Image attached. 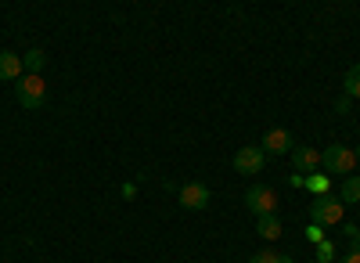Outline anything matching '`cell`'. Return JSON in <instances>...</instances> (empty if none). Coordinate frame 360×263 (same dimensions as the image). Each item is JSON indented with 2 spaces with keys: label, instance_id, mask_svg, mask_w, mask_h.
Here are the masks:
<instances>
[{
  "label": "cell",
  "instance_id": "1",
  "mask_svg": "<svg viewBox=\"0 0 360 263\" xmlns=\"http://www.w3.org/2000/svg\"><path fill=\"white\" fill-rule=\"evenodd\" d=\"M15 98L22 108H40L47 101V83L44 76H33V72H25L18 83H15Z\"/></svg>",
  "mask_w": 360,
  "mask_h": 263
},
{
  "label": "cell",
  "instance_id": "2",
  "mask_svg": "<svg viewBox=\"0 0 360 263\" xmlns=\"http://www.w3.org/2000/svg\"><path fill=\"white\" fill-rule=\"evenodd\" d=\"M353 166H356V155H353V148H346V144H328L324 155H321L324 173H353Z\"/></svg>",
  "mask_w": 360,
  "mask_h": 263
},
{
  "label": "cell",
  "instance_id": "3",
  "mask_svg": "<svg viewBox=\"0 0 360 263\" xmlns=\"http://www.w3.org/2000/svg\"><path fill=\"white\" fill-rule=\"evenodd\" d=\"M342 213L346 206L335 198V195H324V198H314V206H310V220L321 224V227H332V224H342Z\"/></svg>",
  "mask_w": 360,
  "mask_h": 263
},
{
  "label": "cell",
  "instance_id": "4",
  "mask_svg": "<svg viewBox=\"0 0 360 263\" xmlns=\"http://www.w3.org/2000/svg\"><path fill=\"white\" fill-rule=\"evenodd\" d=\"M245 206H249V213H256V217L274 213V210H278V191L266 188V184H256V188L245 191Z\"/></svg>",
  "mask_w": 360,
  "mask_h": 263
},
{
  "label": "cell",
  "instance_id": "5",
  "mask_svg": "<svg viewBox=\"0 0 360 263\" xmlns=\"http://www.w3.org/2000/svg\"><path fill=\"white\" fill-rule=\"evenodd\" d=\"M266 166V155L259 144H249V148H238L234 152V169L242 173V177H252V173H259Z\"/></svg>",
  "mask_w": 360,
  "mask_h": 263
},
{
  "label": "cell",
  "instance_id": "6",
  "mask_svg": "<svg viewBox=\"0 0 360 263\" xmlns=\"http://www.w3.org/2000/svg\"><path fill=\"white\" fill-rule=\"evenodd\" d=\"M176 198H180V206H184V210L198 213V210L209 206V198H213V195H209V188L202 181H191V184H184V188L176 191Z\"/></svg>",
  "mask_w": 360,
  "mask_h": 263
},
{
  "label": "cell",
  "instance_id": "7",
  "mask_svg": "<svg viewBox=\"0 0 360 263\" xmlns=\"http://www.w3.org/2000/svg\"><path fill=\"white\" fill-rule=\"evenodd\" d=\"M259 148H263V155H288V152H292V134H288L285 127L266 130L263 141H259Z\"/></svg>",
  "mask_w": 360,
  "mask_h": 263
},
{
  "label": "cell",
  "instance_id": "8",
  "mask_svg": "<svg viewBox=\"0 0 360 263\" xmlns=\"http://www.w3.org/2000/svg\"><path fill=\"white\" fill-rule=\"evenodd\" d=\"M292 162H295V173H303V177H310V173H321V152L307 148V144L292 148Z\"/></svg>",
  "mask_w": 360,
  "mask_h": 263
},
{
  "label": "cell",
  "instance_id": "9",
  "mask_svg": "<svg viewBox=\"0 0 360 263\" xmlns=\"http://www.w3.org/2000/svg\"><path fill=\"white\" fill-rule=\"evenodd\" d=\"M22 76H25L22 58H18V54H11V51H0V79H11V83H18Z\"/></svg>",
  "mask_w": 360,
  "mask_h": 263
},
{
  "label": "cell",
  "instance_id": "10",
  "mask_svg": "<svg viewBox=\"0 0 360 263\" xmlns=\"http://www.w3.org/2000/svg\"><path fill=\"white\" fill-rule=\"evenodd\" d=\"M281 220H278V213H266V217H256V235L263 238V242H278L281 238Z\"/></svg>",
  "mask_w": 360,
  "mask_h": 263
},
{
  "label": "cell",
  "instance_id": "11",
  "mask_svg": "<svg viewBox=\"0 0 360 263\" xmlns=\"http://www.w3.org/2000/svg\"><path fill=\"white\" fill-rule=\"evenodd\" d=\"M22 65H25V72L40 76V72H44V65H47V54H44L40 47H29V51H25V58H22Z\"/></svg>",
  "mask_w": 360,
  "mask_h": 263
},
{
  "label": "cell",
  "instance_id": "12",
  "mask_svg": "<svg viewBox=\"0 0 360 263\" xmlns=\"http://www.w3.org/2000/svg\"><path fill=\"white\" fill-rule=\"evenodd\" d=\"M339 202H342V206H356V202H360V177H346V181H342Z\"/></svg>",
  "mask_w": 360,
  "mask_h": 263
},
{
  "label": "cell",
  "instance_id": "13",
  "mask_svg": "<svg viewBox=\"0 0 360 263\" xmlns=\"http://www.w3.org/2000/svg\"><path fill=\"white\" fill-rule=\"evenodd\" d=\"M307 191H314L317 198H324L328 191H332V181H328L324 169H321V173H310V177H307Z\"/></svg>",
  "mask_w": 360,
  "mask_h": 263
},
{
  "label": "cell",
  "instance_id": "14",
  "mask_svg": "<svg viewBox=\"0 0 360 263\" xmlns=\"http://www.w3.org/2000/svg\"><path fill=\"white\" fill-rule=\"evenodd\" d=\"M346 98L353 101V98H360V62L346 72Z\"/></svg>",
  "mask_w": 360,
  "mask_h": 263
},
{
  "label": "cell",
  "instance_id": "15",
  "mask_svg": "<svg viewBox=\"0 0 360 263\" xmlns=\"http://www.w3.org/2000/svg\"><path fill=\"white\" fill-rule=\"evenodd\" d=\"M314 256H317V263H335V245L324 238V242L317 245V252H314Z\"/></svg>",
  "mask_w": 360,
  "mask_h": 263
},
{
  "label": "cell",
  "instance_id": "16",
  "mask_svg": "<svg viewBox=\"0 0 360 263\" xmlns=\"http://www.w3.org/2000/svg\"><path fill=\"white\" fill-rule=\"evenodd\" d=\"M342 235L349 238L353 252H360V227H356V224H346V220H342Z\"/></svg>",
  "mask_w": 360,
  "mask_h": 263
},
{
  "label": "cell",
  "instance_id": "17",
  "mask_svg": "<svg viewBox=\"0 0 360 263\" xmlns=\"http://www.w3.org/2000/svg\"><path fill=\"white\" fill-rule=\"evenodd\" d=\"M307 242H314V245L324 242V227H321V224H310V227H307Z\"/></svg>",
  "mask_w": 360,
  "mask_h": 263
},
{
  "label": "cell",
  "instance_id": "18",
  "mask_svg": "<svg viewBox=\"0 0 360 263\" xmlns=\"http://www.w3.org/2000/svg\"><path fill=\"white\" fill-rule=\"evenodd\" d=\"M274 259H278V252H274V249H259L249 263H274Z\"/></svg>",
  "mask_w": 360,
  "mask_h": 263
},
{
  "label": "cell",
  "instance_id": "19",
  "mask_svg": "<svg viewBox=\"0 0 360 263\" xmlns=\"http://www.w3.org/2000/svg\"><path fill=\"white\" fill-rule=\"evenodd\" d=\"M288 184H292V188H307V177H303V173H292Z\"/></svg>",
  "mask_w": 360,
  "mask_h": 263
},
{
  "label": "cell",
  "instance_id": "20",
  "mask_svg": "<svg viewBox=\"0 0 360 263\" xmlns=\"http://www.w3.org/2000/svg\"><path fill=\"white\" fill-rule=\"evenodd\" d=\"M339 263H360V252H353V249H349V252H346Z\"/></svg>",
  "mask_w": 360,
  "mask_h": 263
},
{
  "label": "cell",
  "instance_id": "21",
  "mask_svg": "<svg viewBox=\"0 0 360 263\" xmlns=\"http://www.w3.org/2000/svg\"><path fill=\"white\" fill-rule=\"evenodd\" d=\"M346 108H349V98H346V94H342V98H339V101H335V112H346Z\"/></svg>",
  "mask_w": 360,
  "mask_h": 263
},
{
  "label": "cell",
  "instance_id": "22",
  "mask_svg": "<svg viewBox=\"0 0 360 263\" xmlns=\"http://www.w3.org/2000/svg\"><path fill=\"white\" fill-rule=\"evenodd\" d=\"M274 263H295V259H292L288 252H278V259H274Z\"/></svg>",
  "mask_w": 360,
  "mask_h": 263
},
{
  "label": "cell",
  "instance_id": "23",
  "mask_svg": "<svg viewBox=\"0 0 360 263\" xmlns=\"http://www.w3.org/2000/svg\"><path fill=\"white\" fill-rule=\"evenodd\" d=\"M353 155H356V162H360V144H356V148H353Z\"/></svg>",
  "mask_w": 360,
  "mask_h": 263
}]
</instances>
